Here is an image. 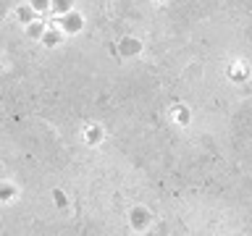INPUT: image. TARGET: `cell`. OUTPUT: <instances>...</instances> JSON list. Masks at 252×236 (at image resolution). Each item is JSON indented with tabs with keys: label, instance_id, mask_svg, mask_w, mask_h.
I'll use <instances>...</instances> for the list:
<instances>
[{
	"label": "cell",
	"instance_id": "6da1fadb",
	"mask_svg": "<svg viewBox=\"0 0 252 236\" xmlns=\"http://www.w3.org/2000/svg\"><path fill=\"white\" fill-rule=\"evenodd\" d=\"M223 79L234 87H244L252 79V63L244 58V55H234V58L226 60L223 66Z\"/></svg>",
	"mask_w": 252,
	"mask_h": 236
},
{
	"label": "cell",
	"instance_id": "4fadbf2b",
	"mask_svg": "<svg viewBox=\"0 0 252 236\" xmlns=\"http://www.w3.org/2000/svg\"><path fill=\"white\" fill-rule=\"evenodd\" d=\"M0 58H3V55H0Z\"/></svg>",
	"mask_w": 252,
	"mask_h": 236
},
{
	"label": "cell",
	"instance_id": "9c48e42d",
	"mask_svg": "<svg viewBox=\"0 0 252 236\" xmlns=\"http://www.w3.org/2000/svg\"><path fill=\"white\" fill-rule=\"evenodd\" d=\"M13 19H16V24H19V27L24 29L27 24H32L34 19H39V13L34 11V8H32L29 0H24V3H19V5L13 8Z\"/></svg>",
	"mask_w": 252,
	"mask_h": 236
},
{
	"label": "cell",
	"instance_id": "ba28073f",
	"mask_svg": "<svg viewBox=\"0 0 252 236\" xmlns=\"http://www.w3.org/2000/svg\"><path fill=\"white\" fill-rule=\"evenodd\" d=\"M47 24H50V16H39V19H34L32 24H27V27H24V34H27L29 42L39 45V39H42L45 29H47Z\"/></svg>",
	"mask_w": 252,
	"mask_h": 236
},
{
	"label": "cell",
	"instance_id": "8fae6325",
	"mask_svg": "<svg viewBox=\"0 0 252 236\" xmlns=\"http://www.w3.org/2000/svg\"><path fill=\"white\" fill-rule=\"evenodd\" d=\"M32 8L39 13V16H50V8H53V0H29Z\"/></svg>",
	"mask_w": 252,
	"mask_h": 236
},
{
	"label": "cell",
	"instance_id": "5b68a950",
	"mask_svg": "<svg viewBox=\"0 0 252 236\" xmlns=\"http://www.w3.org/2000/svg\"><path fill=\"white\" fill-rule=\"evenodd\" d=\"M58 27L66 31V37L71 39V37H79L84 31V27H87V19H84V13L79 11V8H74V11H68V13H63V16H58Z\"/></svg>",
	"mask_w": 252,
	"mask_h": 236
},
{
	"label": "cell",
	"instance_id": "8992f818",
	"mask_svg": "<svg viewBox=\"0 0 252 236\" xmlns=\"http://www.w3.org/2000/svg\"><path fill=\"white\" fill-rule=\"evenodd\" d=\"M66 42H68L66 31L58 27V21H55V19H50V24H47L42 39H39V47H42V50H47V53H55L58 47H63Z\"/></svg>",
	"mask_w": 252,
	"mask_h": 236
},
{
	"label": "cell",
	"instance_id": "7c38bea8",
	"mask_svg": "<svg viewBox=\"0 0 252 236\" xmlns=\"http://www.w3.org/2000/svg\"><path fill=\"white\" fill-rule=\"evenodd\" d=\"M150 5H155V8H165V5H168V0H150Z\"/></svg>",
	"mask_w": 252,
	"mask_h": 236
},
{
	"label": "cell",
	"instance_id": "3957f363",
	"mask_svg": "<svg viewBox=\"0 0 252 236\" xmlns=\"http://www.w3.org/2000/svg\"><path fill=\"white\" fill-rule=\"evenodd\" d=\"M165 118L176 126V129H189L194 121V110L187 105V102H181V100H173L168 108H165Z\"/></svg>",
	"mask_w": 252,
	"mask_h": 236
},
{
	"label": "cell",
	"instance_id": "52a82bcc",
	"mask_svg": "<svg viewBox=\"0 0 252 236\" xmlns=\"http://www.w3.org/2000/svg\"><path fill=\"white\" fill-rule=\"evenodd\" d=\"M21 186L13 178H0V207H11L21 200Z\"/></svg>",
	"mask_w": 252,
	"mask_h": 236
},
{
	"label": "cell",
	"instance_id": "7a4b0ae2",
	"mask_svg": "<svg viewBox=\"0 0 252 236\" xmlns=\"http://www.w3.org/2000/svg\"><path fill=\"white\" fill-rule=\"evenodd\" d=\"M79 139H82L84 147L97 149V147H102L108 142V129L100 121H84L82 129H79Z\"/></svg>",
	"mask_w": 252,
	"mask_h": 236
},
{
	"label": "cell",
	"instance_id": "277c9868",
	"mask_svg": "<svg viewBox=\"0 0 252 236\" xmlns=\"http://www.w3.org/2000/svg\"><path fill=\"white\" fill-rule=\"evenodd\" d=\"M126 223H129V228L134 234H142L153 226V212H150L145 205H131V207L126 210Z\"/></svg>",
	"mask_w": 252,
	"mask_h": 236
},
{
	"label": "cell",
	"instance_id": "30bf717a",
	"mask_svg": "<svg viewBox=\"0 0 252 236\" xmlns=\"http://www.w3.org/2000/svg\"><path fill=\"white\" fill-rule=\"evenodd\" d=\"M76 8V0H53V8H50V19H58V16L68 13Z\"/></svg>",
	"mask_w": 252,
	"mask_h": 236
}]
</instances>
